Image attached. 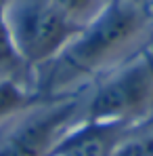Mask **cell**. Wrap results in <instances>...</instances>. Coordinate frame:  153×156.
Here are the masks:
<instances>
[{
	"instance_id": "obj_6",
	"label": "cell",
	"mask_w": 153,
	"mask_h": 156,
	"mask_svg": "<svg viewBox=\"0 0 153 156\" xmlns=\"http://www.w3.org/2000/svg\"><path fill=\"white\" fill-rule=\"evenodd\" d=\"M4 2H6V0H0V11H2V6H4Z\"/></svg>"
},
{
	"instance_id": "obj_5",
	"label": "cell",
	"mask_w": 153,
	"mask_h": 156,
	"mask_svg": "<svg viewBox=\"0 0 153 156\" xmlns=\"http://www.w3.org/2000/svg\"><path fill=\"white\" fill-rule=\"evenodd\" d=\"M130 125L95 122L80 118L59 139L48 156H115L126 144Z\"/></svg>"
},
{
	"instance_id": "obj_3",
	"label": "cell",
	"mask_w": 153,
	"mask_h": 156,
	"mask_svg": "<svg viewBox=\"0 0 153 156\" xmlns=\"http://www.w3.org/2000/svg\"><path fill=\"white\" fill-rule=\"evenodd\" d=\"M153 108V57L138 53L111 70L82 104V118L95 122L134 125Z\"/></svg>"
},
{
	"instance_id": "obj_1",
	"label": "cell",
	"mask_w": 153,
	"mask_h": 156,
	"mask_svg": "<svg viewBox=\"0 0 153 156\" xmlns=\"http://www.w3.org/2000/svg\"><path fill=\"white\" fill-rule=\"evenodd\" d=\"M149 32V15L134 0H107L55 61L34 74L38 95H61L80 82L126 63Z\"/></svg>"
},
{
	"instance_id": "obj_4",
	"label": "cell",
	"mask_w": 153,
	"mask_h": 156,
	"mask_svg": "<svg viewBox=\"0 0 153 156\" xmlns=\"http://www.w3.org/2000/svg\"><path fill=\"white\" fill-rule=\"evenodd\" d=\"M25 114V112H23ZM82 118V104L74 97L36 104L6 137L0 139V156H48L72 125Z\"/></svg>"
},
{
	"instance_id": "obj_2",
	"label": "cell",
	"mask_w": 153,
	"mask_h": 156,
	"mask_svg": "<svg viewBox=\"0 0 153 156\" xmlns=\"http://www.w3.org/2000/svg\"><path fill=\"white\" fill-rule=\"evenodd\" d=\"M0 15L19 59L34 74L55 61L82 27L55 0H6Z\"/></svg>"
}]
</instances>
